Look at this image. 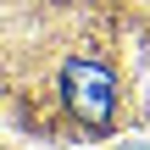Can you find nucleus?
<instances>
[{"instance_id": "nucleus-1", "label": "nucleus", "mask_w": 150, "mask_h": 150, "mask_svg": "<svg viewBox=\"0 0 150 150\" xmlns=\"http://www.w3.org/2000/svg\"><path fill=\"white\" fill-rule=\"evenodd\" d=\"M67 106H72L83 122L106 128V122H111V78H106V67L72 61V67H67Z\"/></svg>"}]
</instances>
